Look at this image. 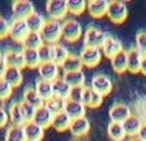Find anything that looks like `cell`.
Masks as SVG:
<instances>
[{
    "label": "cell",
    "mask_w": 146,
    "mask_h": 141,
    "mask_svg": "<svg viewBox=\"0 0 146 141\" xmlns=\"http://www.w3.org/2000/svg\"><path fill=\"white\" fill-rule=\"evenodd\" d=\"M90 86L104 97L112 92L113 82H112V80H111L108 76H105V74H96V76H93L92 81H90Z\"/></svg>",
    "instance_id": "obj_8"
},
{
    "label": "cell",
    "mask_w": 146,
    "mask_h": 141,
    "mask_svg": "<svg viewBox=\"0 0 146 141\" xmlns=\"http://www.w3.org/2000/svg\"><path fill=\"white\" fill-rule=\"evenodd\" d=\"M3 56H4V52L0 49V59H3Z\"/></svg>",
    "instance_id": "obj_50"
},
{
    "label": "cell",
    "mask_w": 146,
    "mask_h": 141,
    "mask_svg": "<svg viewBox=\"0 0 146 141\" xmlns=\"http://www.w3.org/2000/svg\"><path fill=\"white\" fill-rule=\"evenodd\" d=\"M6 71H7V64H6V62H4V59H0V78L4 77Z\"/></svg>",
    "instance_id": "obj_46"
},
{
    "label": "cell",
    "mask_w": 146,
    "mask_h": 141,
    "mask_svg": "<svg viewBox=\"0 0 146 141\" xmlns=\"http://www.w3.org/2000/svg\"><path fill=\"white\" fill-rule=\"evenodd\" d=\"M64 112L70 116L71 119H78L86 116V106L82 102H76V100H66V106H64Z\"/></svg>",
    "instance_id": "obj_15"
},
{
    "label": "cell",
    "mask_w": 146,
    "mask_h": 141,
    "mask_svg": "<svg viewBox=\"0 0 146 141\" xmlns=\"http://www.w3.org/2000/svg\"><path fill=\"white\" fill-rule=\"evenodd\" d=\"M108 7H109L108 0H89L86 10L93 18H101L104 15H107Z\"/></svg>",
    "instance_id": "obj_16"
},
{
    "label": "cell",
    "mask_w": 146,
    "mask_h": 141,
    "mask_svg": "<svg viewBox=\"0 0 146 141\" xmlns=\"http://www.w3.org/2000/svg\"><path fill=\"white\" fill-rule=\"evenodd\" d=\"M11 11L14 19H26L36 11V8L30 0H15L11 4Z\"/></svg>",
    "instance_id": "obj_7"
},
{
    "label": "cell",
    "mask_w": 146,
    "mask_h": 141,
    "mask_svg": "<svg viewBox=\"0 0 146 141\" xmlns=\"http://www.w3.org/2000/svg\"><path fill=\"white\" fill-rule=\"evenodd\" d=\"M34 89L37 90V93L44 99L45 102L49 100L51 97H53V88H52L51 81H46V80H42V78H38L37 81H36Z\"/></svg>",
    "instance_id": "obj_29"
},
{
    "label": "cell",
    "mask_w": 146,
    "mask_h": 141,
    "mask_svg": "<svg viewBox=\"0 0 146 141\" xmlns=\"http://www.w3.org/2000/svg\"><path fill=\"white\" fill-rule=\"evenodd\" d=\"M52 49H53V62L57 63L59 66H62L63 62L70 55L67 47H64L63 44H55V45H52Z\"/></svg>",
    "instance_id": "obj_36"
},
{
    "label": "cell",
    "mask_w": 146,
    "mask_h": 141,
    "mask_svg": "<svg viewBox=\"0 0 146 141\" xmlns=\"http://www.w3.org/2000/svg\"><path fill=\"white\" fill-rule=\"evenodd\" d=\"M44 44L45 43L40 32H30L26 36V39L22 41L23 49H38L40 47H42Z\"/></svg>",
    "instance_id": "obj_26"
},
{
    "label": "cell",
    "mask_w": 146,
    "mask_h": 141,
    "mask_svg": "<svg viewBox=\"0 0 146 141\" xmlns=\"http://www.w3.org/2000/svg\"><path fill=\"white\" fill-rule=\"evenodd\" d=\"M14 86L10 85L4 78H0V100H7L13 95Z\"/></svg>",
    "instance_id": "obj_40"
},
{
    "label": "cell",
    "mask_w": 146,
    "mask_h": 141,
    "mask_svg": "<svg viewBox=\"0 0 146 141\" xmlns=\"http://www.w3.org/2000/svg\"><path fill=\"white\" fill-rule=\"evenodd\" d=\"M141 73L146 76V55H143V59H142V64H141Z\"/></svg>",
    "instance_id": "obj_48"
},
{
    "label": "cell",
    "mask_w": 146,
    "mask_h": 141,
    "mask_svg": "<svg viewBox=\"0 0 146 141\" xmlns=\"http://www.w3.org/2000/svg\"><path fill=\"white\" fill-rule=\"evenodd\" d=\"M52 88H53V96L60 97V99H63V100H68V99H70L72 88L68 85V82H67L63 77L56 78V80L52 82Z\"/></svg>",
    "instance_id": "obj_19"
},
{
    "label": "cell",
    "mask_w": 146,
    "mask_h": 141,
    "mask_svg": "<svg viewBox=\"0 0 146 141\" xmlns=\"http://www.w3.org/2000/svg\"><path fill=\"white\" fill-rule=\"evenodd\" d=\"M71 119L70 116L67 115L66 112H59L53 116V122H52V126L56 132H64V130H68L71 125Z\"/></svg>",
    "instance_id": "obj_32"
},
{
    "label": "cell",
    "mask_w": 146,
    "mask_h": 141,
    "mask_svg": "<svg viewBox=\"0 0 146 141\" xmlns=\"http://www.w3.org/2000/svg\"><path fill=\"white\" fill-rule=\"evenodd\" d=\"M102 96L96 92L92 86H83L82 88V100L81 102L86 106V108H97L102 104Z\"/></svg>",
    "instance_id": "obj_12"
},
{
    "label": "cell",
    "mask_w": 146,
    "mask_h": 141,
    "mask_svg": "<svg viewBox=\"0 0 146 141\" xmlns=\"http://www.w3.org/2000/svg\"><path fill=\"white\" fill-rule=\"evenodd\" d=\"M107 15H108L111 22H113V23H123L128 17L127 4L124 1H120V0H112V1H109Z\"/></svg>",
    "instance_id": "obj_3"
},
{
    "label": "cell",
    "mask_w": 146,
    "mask_h": 141,
    "mask_svg": "<svg viewBox=\"0 0 146 141\" xmlns=\"http://www.w3.org/2000/svg\"><path fill=\"white\" fill-rule=\"evenodd\" d=\"M142 59L143 55L142 52L137 48L133 47L127 51V60H128V71L133 74H138L141 73V64H142Z\"/></svg>",
    "instance_id": "obj_17"
},
{
    "label": "cell",
    "mask_w": 146,
    "mask_h": 141,
    "mask_svg": "<svg viewBox=\"0 0 146 141\" xmlns=\"http://www.w3.org/2000/svg\"><path fill=\"white\" fill-rule=\"evenodd\" d=\"M63 69L64 73H71V71H78L82 70L83 67V62L79 55H74V53H70L68 58L63 62V64L60 66Z\"/></svg>",
    "instance_id": "obj_28"
},
{
    "label": "cell",
    "mask_w": 146,
    "mask_h": 141,
    "mask_svg": "<svg viewBox=\"0 0 146 141\" xmlns=\"http://www.w3.org/2000/svg\"><path fill=\"white\" fill-rule=\"evenodd\" d=\"M138 137H139L142 141H146V122H143L142 128H141L139 133H138Z\"/></svg>",
    "instance_id": "obj_47"
},
{
    "label": "cell",
    "mask_w": 146,
    "mask_h": 141,
    "mask_svg": "<svg viewBox=\"0 0 146 141\" xmlns=\"http://www.w3.org/2000/svg\"><path fill=\"white\" fill-rule=\"evenodd\" d=\"M10 27H11V22L4 17H0V40L10 36Z\"/></svg>",
    "instance_id": "obj_42"
},
{
    "label": "cell",
    "mask_w": 146,
    "mask_h": 141,
    "mask_svg": "<svg viewBox=\"0 0 146 141\" xmlns=\"http://www.w3.org/2000/svg\"><path fill=\"white\" fill-rule=\"evenodd\" d=\"M4 80L10 85H13L14 88L19 86L22 81H23V74H22V70L21 69H17V67H7V71L4 74Z\"/></svg>",
    "instance_id": "obj_31"
},
{
    "label": "cell",
    "mask_w": 146,
    "mask_h": 141,
    "mask_svg": "<svg viewBox=\"0 0 146 141\" xmlns=\"http://www.w3.org/2000/svg\"><path fill=\"white\" fill-rule=\"evenodd\" d=\"M45 21L46 19H45L38 11H34L32 15H29V17L26 18V23L29 26L30 32H41V29H42V26H44Z\"/></svg>",
    "instance_id": "obj_34"
},
{
    "label": "cell",
    "mask_w": 146,
    "mask_h": 141,
    "mask_svg": "<svg viewBox=\"0 0 146 141\" xmlns=\"http://www.w3.org/2000/svg\"><path fill=\"white\" fill-rule=\"evenodd\" d=\"M3 59L6 62L7 67H17V69H21V70L26 67L23 49H7L4 52Z\"/></svg>",
    "instance_id": "obj_11"
},
{
    "label": "cell",
    "mask_w": 146,
    "mask_h": 141,
    "mask_svg": "<svg viewBox=\"0 0 146 141\" xmlns=\"http://www.w3.org/2000/svg\"><path fill=\"white\" fill-rule=\"evenodd\" d=\"M64 106H66V100L60 99V97H56V96L51 97L49 100L45 102V107L49 110L53 115H56V114H59V112H63Z\"/></svg>",
    "instance_id": "obj_37"
},
{
    "label": "cell",
    "mask_w": 146,
    "mask_h": 141,
    "mask_svg": "<svg viewBox=\"0 0 146 141\" xmlns=\"http://www.w3.org/2000/svg\"><path fill=\"white\" fill-rule=\"evenodd\" d=\"M63 78L68 82L71 88H82V86H85V81H86V76H85L83 70L64 73Z\"/></svg>",
    "instance_id": "obj_25"
},
{
    "label": "cell",
    "mask_w": 146,
    "mask_h": 141,
    "mask_svg": "<svg viewBox=\"0 0 146 141\" xmlns=\"http://www.w3.org/2000/svg\"><path fill=\"white\" fill-rule=\"evenodd\" d=\"M53 116L55 115L44 106V107H40V108L36 110V114L33 116V122H36L41 128L46 129V128H49V126H52Z\"/></svg>",
    "instance_id": "obj_21"
},
{
    "label": "cell",
    "mask_w": 146,
    "mask_h": 141,
    "mask_svg": "<svg viewBox=\"0 0 146 141\" xmlns=\"http://www.w3.org/2000/svg\"><path fill=\"white\" fill-rule=\"evenodd\" d=\"M30 33V29L26 23V19H13L11 21V27H10V37L17 41L21 43L26 39V36Z\"/></svg>",
    "instance_id": "obj_9"
},
{
    "label": "cell",
    "mask_w": 146,
    "mask_h": 141,
    "mask_svg": "<svg viewBox=\"0 0 146 141\" xmlns=\"http://www.w3.org/2000/svg\"><path fill=\"white\" fill-rule=\"evenodd\" d=\"M71 134L75 136V137H81V136H85L89 133L90 130V122L86 116H82V118H78V119H72L70 125Z\"/></svg>",
    "instance_id": "obj_20"
},
{
    "label": "cell",
    "mask_w": 146,
    "mask_h": 141,
    "mask_svg": "<svg viewBox=\"0 0 146 141\" xmlns=\"http://www.w3.org/2000/svg\"><path fill=\"white\" fill-rule=\"evenodd\" d=\"M108 136L112 138L113 141H123L127 134H126V130L124 126L120 122H109L108 125Z\"/></svg>",
    "instance_id": "obj_30"
},
{
    "label": "cell",
    "mask_w": 146,
    "mask_h": 141,
    "mask_svg": "<svg viewBox=\"0 0 146 141\" xmlns=\"http://www.w3.org/2000/svg\"><path fill=\"white\" fill-rule=\"evenodd\" d=\"M23 102L29 103L30 106H33L34 108H40L45 106V100L37 93V90L34 88H26L23 92Z\"/></svg>",
    "instance_id": "obj_27"
},
{
    "label": "cell",
    "mask_w": 146,
    "mask_h": 141,
    "mask_svg": "<svg viewBox=\"0 0 146 141\" xmlns=\"http://www.w3.org/2000/svg\"><path fill=\"white\" fill-rule=\"evenodd\" d=\"M111 66L116 73H124L128 71V60H127V51H120L119 53H116L113 58H111Z\"/></svg>",
    "instance_id": "obj_24"
},
{
    "label": "cell",
    "mask_w": 146,
    "mask_h": 141,
    "mask_svg": "<svg viewBox=\"0 0 146 141\" xmlns=\"http://www.w3.org/2000/svg\"><path fill=\"white\" fill-rule=\"evenodd\" d=\"M142 125H143V121L138 115H131L128 119H126V121L123 122L126 134L130 136V137H137L138 133H139L141 128H142Z\"/></svg>",
    "instance_id": "obj_23"
},
{
    "label": "cell",
    "mask_w": 146,
    "mask_h": 141,
    "mask_svg": "<svg viewBox=\"0 0 146 141\" xmlns=\"http://www.w3.org/2000/svg\"><path fill=\"white\" fill-rule=\"evenodd\" d=\"M128 141H142V140H141L139 137L137 136V137H130V138H128Z\"/></svg>",
    "instance_id": "obj_49"
},
{
    "label": "cell",
    "mask_w": 146,
    "mask_h": 141,
    "mask_svg": "<svg viewBox=\"0 0 146 141\" xmlns=\"http://www.w3.org/2000/svg\"><path fill=\"white\" fill-rule=\"evenodd\" d=\"M10 122V116H8V111L0 107V128L7 126V123Z\"/></svg>",
    "instance_id": "obj_44"
},
{
    "label": "cell",
    "mask_w": 146,
    "mask_h": 141,
    "mask_svg": "<svg viewBox=\"0 0 146 141\" xmlns=\"http://www.w3.org/2000/svg\"><path fill=\"white\" fill-rule=\"evenodd\" d=\"M105 39H107V34L102 32L100 27H97L94 25H90L83 32V47L101 48Z\"/></svg>",
    "instance_id": "obj_2"
},
{
    "label": "cell",
    "mask_w": 146,
    "mask_h": 141,
    "mask_svg": "<svg viewBox=\"0 0 146 141\" xmlns=\"http://www.w3.org/2000/svg\"><path fill=\"white\" fill-rule=\"evenodd\" d=\"M101 51H102V55H104V56H107V58L111 59V58H113L116 53H119L120 51H123V44H121V41L117 39V37L108 34L101 47Z\"/></svg>",
    "instance_id": "obj_13"
},
{
    "label": "cell",
    "mask_w": 146,
    "mask_h": 141,
    "mask_svg": "<svg viewBox=\"0 0 146 141\" xmlns=\"http://www.w3.org/2000/svg\"><path fill=\"white\" fill-rule=\"evenodd\" d=\"M82 88H72L71 95H70L71 100H76V102H81L82 100Z\"/></svg>",
    "instance_id": "obj_45"
},
{
    "label": "cell",
    "mask_w": 146,
    "mask_h": 141,
    "mask_svg": "<svg viewBox=\"0 0 146 141\" xmlns=\"http://www.w3.org/2000/svg\"><path fill=\"white\" fill-rule=\"evenodd\" d=\"M135 47L142 52V55H146V30H141L135 36Z\"/></svg>",
    "instance_id": "obj_41"
},
{
    "label": "cell",
    "mask_w": 146,
    "mask_h": 141,
    "mask_svg": "<svg viewBox=\"0 0 146 141\" xmlns=\"http://www.w3.org/2000/svg\"><path fill=\"white\" fill-rule=\"evenodd\" d=\"M108 114L111 122H120V123H123L133 115L130 106H127L126 103H115L113 106H111Z\"/></svg>",
    "instance_id": "obj_10"
},
{
    "label": "cell",
    "mask_w": 146,
    "mask_h": 141,
    "mask_svg": "<svg viewBox=\"0 0 146 141\" xmlns=\"http://www.w3.org/2000/svg\"><path fill=\"white\" fill-rule=\"evenodd\" d=\"M8 116H10L11 125H14V126H25V123L27 122L25 114L22 111V107H21V102H15L10 106Z\"/></svg>",
    "instance_id": "obj_18"
},
{
    "label": "cell",
    "mask_w": 146,
    "mask_h": 141,
    "mask_svg": "<svg viewBox=\"0 0 146 141\" xmlns=\"http://www.w3.org/2000/svg\"><path fill=\"white\" fill-rule=\"evenodd\" d=\"M41 36L45 44L55 45L59 44L60 39L63 37V23L56 19H46L41 29Z\"/></svg>",
    "instance_id": "obj_1"
},
{
    "label": "cell",
    "mask_w": 146,
    "mask_h": 141,
    "mask_svg": "<svg viewBox=\"0 0 146 141\" xmlns=\"http://www.w3.org/2000/svg\"><path fill=\"white\" fill-rule=\"evenodd\" d=\"M67 6H68V13L72 15H81L86 10L88 3L85 0H67Z\"/></svg>",
    "instance_id": "obj_38"
},
{
    "label": "cell",
    "mask_w": 146,
    "mask_h": 141,
    "mask_svg": "<svg viewBox=\"0 0 146 141\" xmlns=\"http://www.w3.org/2000/svg\"><path fill=\"white\" fill-rule=\"evenodd\" d=\"M59 70H60V66L55 63L53 60H51V62H45V63L40 64L38 74H40V78L53 82L56 78H59Z\"/></svg>",
    "instance_id": "obj_14"
},
{
    "label": "cell",
    "mask_w": 146,
    "mask_h": 141,
    "mask_svg": "<svg viewBox=\"0 0 146 141\" xmlns=\"http://www.w3.org/2000/svg\"><path fill=\"white\" fill-rule=\"evenodd\" d=\"M23 130H25V134H26V140L41 141L44 138L45 129L41 128L40 125H37L36 122H33V121L26 122L25 126H23Z\"/></svg>",
    "instance_id": "obj_22"
},
{
    "label": "cell",
    "mask_w": 146,
    "mask_h": 141,
    "mask_svg": "<svg viewBox=\"0 0 146 141\" xmlns=\"http://www.w3.org/2000/svg\"><path fill=\"white\" fill-rule=\"evenodd\" d=\"M23 55H25L26 67H30V69H38L40 67L41 60H40L37 49H23Z\"/></svg>",
    "instance_id": "obj_35"
},
{
    "label": "cell",
    "mask_w": 146,
    "mask_h": 141,
    "mask_svg": "<svg viewBox=\"0 0 146 141\" xmlns=\"http://www.w3.org/2000/svg\"><path fill=\"white\" fill-rule=\"evenodd\" d=\"M83 34V27L76 19H66L63 22V39L68 43H74Z\"/></svg>",
    "instance_id": "obj_4"
},
{
    "label": "cell",
    "mask_w": 146,
    "mask_h": 141,
    "mask_svg": "<svg viewBox=\"0 0 146 141\" xmlns=\"http://www.w3.org/2000/svg\"><path fill=\"white\" fill-rule=\"evenodd\" d=\"M26 141H32V140H26Z\"/></svg>",
    "instance_id": "obj_51"
},
{
    "label": "cell",
    "mask_w": 146,
    "mask_h": 141,
    "mask_svg": "<svg viewBox=\"0 0 146 141\" xmlns=\"http://www.w3.org/2000/svg\"><path fill=\"white\" fill-rule=\"evenodd\" d=\"M21 107H22V111H23V114H25L27 122L33 121V116H34V114H36V110H37V108H34L33 106H30L29 103L23 102V100L21 102Z\"/></svg>",
    "instance_id": "obj_43"
},
{
    "label": "cell",
    "mask_w": 146,
    "mask_h": 141,
    "mask_svg": "<svg viewBox=\"0 0 146 141\" xmlns=\"http://www.w3.org/2000/svg\"><path fill=\"white\" fill-rule=\"evenodd\" d=\"M45 8H46V13L49 15V18L56 21L63 19L66 14L68 13L67 0H48Z\"/></svg>",
    "instance_id": "obj_5"
},
{
    "label": "cell",
    "mask_w": 146,
    "mask_h": 141,
    "mask_svg": "<svg viewBox=\"0 0 146 141\" xmlns=\"http://www.w3.org/2000/svg\"><path fill=\"white\" fill-rule=\"evenodd\" d=\"M4 141H26V134L23 126H8L6 130Z\"/></svg>",
    "instance_id": "obj_33"
},
{
    "label": "cell",
    "mask_w": 146,
    "mask_h": 141,
    "mask_svg": "<svg viewBox=\"0 0 146 141\" xmlns=\"http://www.w3.org/2000/svg\"><path fill=\"white\" fill-rule=\"evenodd\" d=\"M79 56L82 59L83 66L86 67H96L97 64L101 62L102 55L101 48H93V47H83L81 52H79Z\"/></svg>",
    "instance_id": "obj_6"
},
{
    "label": "cell",
    "mask_w": 146,
    "mask_h": 141,
    "mask_svg": "<svg viewBox=\"0 0 146 141\" xmlns=\"http://www.w3.org/2000/svg\"><path fill=\"white\" fill-rule=\"evenodd\" d=\"M37 51H38V56H40L41 63H45V62H51V60H53V49H52V45L44 44L42 47H40Z\"/></svg>",
    "instance_id": "obj_39"
}]
</instances>
